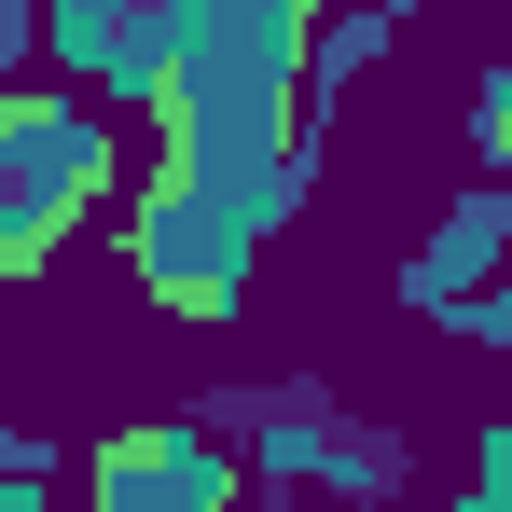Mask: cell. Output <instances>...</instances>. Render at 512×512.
Segmentation results:
<instances>
[{"label": "cell", "mask_w": 512, "mask_h": 512, "mask_svg": "<svg viewBox=\"0 0 512 512\" xmlns=\"http://www.w3.org/2000/svg\"><path fill=\"white\" fill-rule=\"evenodd\" d=\"M111 194V125L84 97H0V291Z\"/></svg>", "instance_id": "cell-1"}, {"label": "cell", "mask_w": 512, "mask_h": 512, "mask_svg": "<svg viewBox=\"0 0 512 512\" xmlns=\"http://www.w3.org/2000/svg\"><path fill=\"white\" fill-rule=\"evenodd\" d=\"M263 194H222V180H153L139 194V222H125V250H139V291L180 305V319H222L236 291H250V250H263Z\"/></svg>", "instance_id": "cell-2"}, {"label": "cell", "mask_w": 512, "mask_h": 512, "mask_svg": "<svg viewBox=\"0 0 512 512\" xmlns=\"http://www.w3.org/2000/svg\"><path fill=\"white\" fill-rule=\"evenodd\" d=\"M84 512H236V457L194 429H111L84 471Z\"/></svg>", "instance_id": "cell-3"}, {"label": "cell", "mask_w": 512, "mask_h": 512, "mask_svg": "<svg viewBox=\"0 0 512 512\" xmlns=\"http://www.w3.org/2000/svg\"><path fill=\"white\" fill-rule=\"evenodd\" d=\"M0 512H56V499H42V485H28V471H0Z\"/></svg>", "instance_id": "cell-4"}]
</instances>
